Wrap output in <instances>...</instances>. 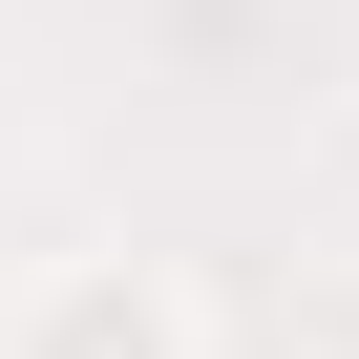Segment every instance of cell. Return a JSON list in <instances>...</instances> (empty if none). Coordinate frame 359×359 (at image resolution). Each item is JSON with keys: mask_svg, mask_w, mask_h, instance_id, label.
<instances>
[{"mask_svg": "<svg viewBox=\"0 0 359 359\" xmlns=\"http://www.w3.org/2000/svg\"><path fill=\"white\" fill-rule=\"evenodd\" d=\"M64 359H169V317L148 296H64Z\"/></svg>", "mask_w": 359, "mask_h": 359, "instance_id": "1", "label": "cell"}]
</instances>
